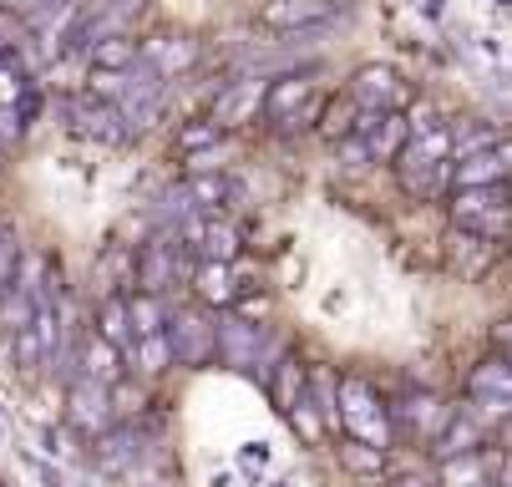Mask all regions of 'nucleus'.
<instances>
[{
  "label": "nucleus",
  "mask_w": 512,
  "mask_h": 487,
  "mask_svg": "<svg viewBox=\"0 0 512 487\" xmlns=\"http://www.w3.org/2000/svg\"><path fill=\"white\" fill-rule=\"evenodd\" d=\"M193 249L173 234V229H163V234H153L148 244H137V254H132V290H148V295H163V290H173L178 280H193V259H188Z\"/></svg>",
  "instance_id": "f257e3e1"
},
{
  "label": "nucleus",
  "mask_w": 512,
  "mask_h": 487,
  "mask_svg": "<svg viewBox=\"0 0 512 487\" xmlns=\"http://www.w3.org/2000/svg\"><path fill=\"white\" fill-rule=\"evenodd\" d=\"M168 345H173V361L178 366L203 371L218 356V315H208L203 305L168 310Z\"/></svg>",
  "instance_id": "f03ea898"
},
{
  "label": "nucleus",
  "mask_w": 512,
  "mask_h": 487,
  "mask_svg": "<svg viewBox=\"0 0 512 487\" xmlns=\"http://www.w3.org/2000/svg\"><path fill=\"white\" fill-rule=\"evenodd\" d=\"M274 356H279V345L264 340V325H249L239 315H218V361H224V366L264 371L269 376V361Z\"/></svg>",
  "instance_id": "7ed1b4c3"
},
{
  "label": "nucleus",
  "mask_w": 512,
  "mask_h": 487,
  "mask_svg": "<svg viewBox=\"0 0 512 487\" xmlns=\"http://www.w3.org/2000/svg\"><path fill=\"white\" fill-rule=\"evenodd\" d=\"M61 112H66V122L77 127L82 137H92V143H102V148H127L132 143V122H127V112L117 102L82 97V102H66Z\"/></svg>",
  "instance_id": "20e7f679"
},
{
  "label": "nucleus",
  "mask_w": 512,
  "mask_h": 487,
  "mask_svg": "<svg viewBox=\"0 0 512 487\" xmlns=\"http://www.w3.org/2000/svg\"><path fill=\"white\" fill-rule=\"evenodd\" d=\"M112 416H117L112 386H102V381H92V376H71V381H66V422L77 427L82 437L107 432Z\"/></svg>",
  "instance_id": "39448f33"
},
{
  "label": "nucleus",
  "mask_w": 512,
  "mask_h": 487,
  "mask_svg": "<svg viewBox=\"0 0 512 487\" xmlns=\"http://www.w3.org/2000/svg\"><path fill=\"white\" fill-rule=\"evenodd\" d=\"M264 87H269V77H239L229 87H218V97L208 107V117L218 122V132H234V127L259 122L264 117Z\"/></svg>",
  "instance_id": "423d86ee"
},
{
  "label": "nucleus",
  "mask_w": 512,
  "mask_h": 487,
  "mask_svg": "<svg viewBox=\"0 0 512 487\" xmlns=\"http://www.w3.org/2000/svg\"><path fill=\"white\" fill-rule=\"evenodd\" d=\"M137 61H148L158 77H183V72H193V66L203 61V41H193V36H183V31H158V36H142L137 41Z\"/></svg>",
  "instance_id": "0eeeda50"
},
{
  "label": "nucleus",
  "mask_w": 512,
  "mask_h": 487,
  "mask_svg": "<svg viewBox=\"0 0 512 487\" xmlns=\"http://www.w3.org/2000/svg\"><path fill=\"white\" fill-rule=\"evenodd\" d=\"M340 11V0H264L254 11V21L274 36H289V31H305V26H330Z\"/></svg>",
  "instance_id": "6e6552de"
},
{
  "label": "nucleus",
  "mask_w": 512,
  "mask_h": 487,
  "mask_svg": "<svg viewBox=\"0 0 512 487\" xmlns=\"http://www.w3.org/2000/svg\"><path fill=\"white\" fill-rule=\"evenodd\" d=\"M502 249L507 244H497V239L457 224L452 239H447V264H452V274H462V285H477V280H487V274H492V264L502 259Z\"/></svg>",
  "instance_id": "1a4fd4ad"
},
{
  "label": "nucleus",
  "mask_w": 512,
  "mask_h": 487,
  "mask_svg": "<svg viewBox=\"0 0 512 487\" xmlns=\"http://www.w3.org/2000/svg\"><path fill=\"white\" fill-rule=\"evenodd\" d=\"M92 442H97V447H92V467L107 472V477H127V472H137L142 452H148V442H142V427H137V422H127V427H107V432H97Z\"/></svg>",
  "instance_id": "9d476101"
},
{
  "label": "nucleus",
  "mask_w": 512,
  "mask_h": 487,
  "mask_svg": "<svg viewBox=\"0 0 512 487\" xmlns=\"http://www.w3.org/2000/svg\"><path fill=\"white\" fill-rule=\"evenodd\" d=\"M310 97H315V66H295V72H284V77H269V87H264V117L274 127H284Z\"/></svg>",
  "instance_id": "9b49d317"
},
{
  "label": "nucleus",
  "mask_w": 512,
  "mask_h": 487,
  "mask_svg": "<svg viewBox=\"0 0 512 487\" xmlns=\"http://www.w3.org/2000/svg\"><path fill=\"white\" fill-rule=\"evenodd\" d=\"M350 97L365 112H396V102L406 97V87H401V77L391 72V66L371 61V66H360V72L350 77Z\"/></svg>",
  "instance_id": "f8f14e48"
},
{
  "label": "nucleus",
  "mask_w": 512,
  "mask_h": 487,
  "mask_svg": "<svg viewBox=\"0 0 512 487\" xmlns=\"http://www.w3.org/2000/svg\"><path fill=\"white\" fill-rule=\"evenodd\" d=\"M97 335H107L117 351L132 361V351H137V330H132V315H127V295H102L97 300Z\"/></svg>",
  "instance_id": "ddd939ff"
},
{
  "label": "nucleus",
  "mask_w": 512,
  "mask_h": 487,
  "mask_svg": "<svg viewBox=\"0 0 512 487\" xmlns=\"http://www.w3.org/2000/svg\"><path fill=\"white\" fill-rule=\"evenodd\" d=\"M122 351L107 340V335H92V340H82V376H92V381H102V386H117V376H122Z\"/></svg>",
  "instance_id": "4468645a"
},
{
  "label": "nucleus",
  "mask_w": 512,
  "mask_h": 487,
  "mask_svg": "<svg viewBox=\"0 0 512 487\" xmlns=\"http://www.w3.org/2000/svg\"><path fill=\"white\" fill-rule=\"evenodd\" d=\"M193 285H198V300H208V305H234L239 300V285H234L229 264H218V259H198Z\"/></svg>",
  "instance_id": "2eb2a0df"
},
{
  "label": "nucleus",
  "mask_w": 512,
  "mask_h": 487,
  "mask_svg": "<svg viewBox=\"0 0 512 487\" xmlns=\"http://www.w3.org/2000/svg\"><path fill=\"white\" fill-rule=\"evenodd\" d=\"M305 376H310V371H305L295 356H279V366H269V376H264V381H269V396H274V406H279V411H289V406H295V401L305 396Z\"/></svg>",
  "instance_id": "dca6fc26"
},
{
  "label": "nucleus",
  "mask_w": 512,
  "mask_h": 487,
  "mask_svg": "<svg viewBox=\"0 0 512 487\" xmlns=\"http://www.w3.org/2000/svg\"><path fill=\"white\" fill-rule=\"evenodd\" d=\"M482 442V422L477 416H452V427L436 437V462H457V457H472Z\"/></svg>",
  "instance_id": "f3484780"
},
{
  "label": "nucleus",
  "mask_w": 512,
  "mask_h": 487,
  "mask_svg": "<svg viewBox=\"0 0 512 487\" xmlns=\"http://www.w3.org/2000/svg\"><path fill=\"white\" fill-rule=\"evenodd\" d=\"M467 391L477 401H507L512 406V361H482L472 376H467Z\"/></svg>",
  "instance_id": "a211bd4d"
},
{
  "label": "nucleus",
  "mask_w": 512,
  "mask_h": 487,
  "mask_svg": "<svg viewBox=\"0 0 512 487\" xmlns=\"http://www.w3.org/2000/svg\"><path fill=\"white\" fill-rule=\"evenodd\" d=\"M452 183H457V188H487V183H507V178H502V163H497V148H487V153H472V158H457V163H452Z\"/></svg>",
  "instance_id": "6ab92c4d"
},
{
  "label": "nucleus",
  "mask_w": 512,
  "mask_h": 487,
  "mask_svg": "<svg viewBox=\"0 0 512 487\" xmlns=\"http://www.w3.org/2000/svg\"><path fill=\"white\" fill-rule=\"evenodd\" d=\"M188 198H193V208H203V214H218L229 198H234V183L224 178V173H188Z\"/></svg>",
  "instance_id": "aec40b11"
},
{
  "label": "nucleus",
  "mask_w": 512,
  "mask_h": 487,
  "mask_svg": "<svg viewBox=\"0 0 512 487\" xmlns=\"http://www.w3.org/2000/svg\"><path fill=\"white\" fill-rule=\"evenodd\" d=\"M127 315H132L137 340H142V335H158V330H168V305H163V295L132 290V295H127Z\"/></svg>",
  "instance_id": "412c9836"
},
{
  "label": "nucleus",
  "mask_w": 512,
  "mask_h": 487,
  "mask_svg": "<svg viewBox=\"0 0 512 487\" xmlns=\"http://www.w3.org/2000/svg\"><path fill=\"white\" fill-rule=\"evenodd\" d=\"M87 61H92V66H107V72H127V66L137 61V36H127V31L102 36V41L87 46Z\"/></svg>",
  "instance_id": "4be33fe9"
},
{
  "label": "nucleus",
  "mask_w": 512,
  "mask_h": 487,
  "mask_svg": "<svg viewBox=\"0 0 512 487\" xmlns=\"http://www.w3.org/2000/svg\"><path fill=\"white\" fill-rule=\"evenodd\" d=\"M305 391H310L305 401L325 416V427H340V381H335L325 366H315V371L305 376Z\"/></svg>",
  "instance_id": "5701e85b"
},
{
  "label": "nucleus",
  "mask_w": 512,
  "mask_h": 487,
  "mask_svg": "<svg viewBox=\"0 0 512 487\" xmlns=\"http://www.w3.org/2000/svg\"><path fill=\"white\" fill-rule=\"evenodd\" d=\"M360 112H365V107H360L355 97H335V102H325V112H320V122H315V127H320V137H330V143H340L345 132H355Z\"/></svg>",
  "instance_id": "b1692460"
},
{
  "label": "nucleus",
  "mask_w": 512,
  "mask_h": 487,
  "mask_svg": "<svg viewBox=\"0 0 512 487\" xmlns=\"http://www.w3.org/2000/svg\"><path fill=\"white\" fill-rule=\"evenodd\" d=\"M193 254L198 259H218V264H229L234 254H239V234L229 229V224H203V234H198V244H193Z\"/></svg>",
  "instance_id": "393cba45"
},
{
  "label": "nucleus",
  "mask_w": 512,
  "mask_h": 487,
  "mask_svg": "<svg viewBox=\"0 0 512 487\" xmlns=\"http://www.w3.org/2000/svg\"><path fill=\"white\" fill-rule=\"evenodd\" d=\"M132 366H137V371H148V376L168 371V366H173L168 330H158V335H142V340H137V351H132Z\"/></svg>",
  "instance_id": "a878e982"
},
{
  "label": "nucleus",
  "mask_w": 512,
  "mask_h": 487,
  "mask_svg": "<svg viewBox=\"0 0 512 487\" xmlns=\"http://www.w3.org/2000/svg\"><path fill=\"white\" fill-rule=\"evenodd\" d=\"M218 137H224V132H218V122H213V117H188V122L178 127V137H173V148L188 158V153H203V148H213Z\"/></svg>",
  "instance_id": "bb28decb"
},
{
  "label": "nucleus",
  "mask_w": 512,
  "mask_h": 487,
  "mask_svg": "<svg viewBox=\"0 0 512 487\" xmlns=\"http://www.w3.org/2000/svg\"><path fill=\"white\" fill-rule=\"evenodd\" d=\"M340 462L350 472H381L386 467V447L365 442V437H350V442H340Z\"/></svg>",
  "instance_id": "cd10ccee"
},
{
  "label": "nucleus",
  "mask_w": 512,
  "mask_h": 487,
  "mask_svg": "<svg viewBox=\"0 0 512 487\" xmlns=\"http://www.w3.org/2000/svg\"><path fill=\"white\" fill-rule=\"evenodd\" d=\"M497 143H502V132H497V127H477V122H472V127H462V122L452 127V153H457V158L487 153V148H497Z\"/></svg>",
  "instance_id": "c85d7f7f"
},
{
  "label": "nucleus",
  "mask_w": 512,
  "mask_h": 487,
  "mask_svg": "<svg viewBox=\"0 0 512 487\" xmlns=\"http://www.w3.org/2000/svg\"><path fill=\"white\" fill-rule=\"evenodd\" d=\"M87 97H97V102H122V97H127V72H107V66H92Z\"/></svg>",
  "instance_id": "c756f323"
},
{
  "label": "nucleus",
  "mask_w": 512,
  "mask_h": 487,
  "mask_svg": "<svg viewBox=\"0 0 512 487\" xmlns=\"http://www.w3.org/2000/svg\"><path fill=\"white\" fill-rule=\"evenodd\" d=\"M335 163H340V168H350V173H360V168H371L376 158H371V143H365L360 132H345L340 143H335Z\"/></svg>",
  "instance_id": "7c9ffc66"
},
{
  "label": "nucleus",
  "mask_w": 512,
  "mask_h": 487,
  "mask_svg": "<svg viewBox=\"0 0 512 487\" xmlns=\"http://www.w3.org/2000/svg\"><path fill=\"white\" fill-rule=\"evenodd\" d=\"M289 422H295V427L305 432V442H320V437H325V416H320V411H310V401H305V396H300L295 406H289Z\"/></svg>",
  "instance_id": "2f4dec72"
},
{
  "label": "nucleus",
  "mask_w": 512,
  "mask_h": 487,
  "mask_svg": "<svg viewBox=\"0 0 512 487\" xmlns=\"http://www.w3.org/2000/svg\"><path fill=\"white\" fill-rule=\"evenodd\" d=\"M224 158H229V148H203V153H188L183 158V173H224Z\"/></svg>",
  "instance_id": "473e14b6"
},
{
  "label": "nucleus",
  "mask_w": 512,
  "mask_h": 487,
  "mask_svg": "<svg viewBox=\"0 0 512 487\" xmlns=\"http://www.w3.org/2000/svg\"><path fill=\"white\" fill-rule=\"evenodd\" d=\"M21 132H26V117L16 107H0V143H16Z\"/></svg>",
  "instance_id": "72a5a7b5"
},
{
  "label": "nucleus",
  "mask_w": 512,
  "mask_h": 487,
  "mask_svg": "<svg viewBox=\"0 0 512 487\" xmlns=\"http://www.w3.org/2000/svg\"><path fill=\"white\" fill-rule=\"evenodd\" d=\"M112 406L132 416V411H142V406H148V396H142V391H127V386H112Z\"/></svg>",
  "instance_id": "f704fd0d"
},
{
  "label": "nucleus",
  "mask_w": 512,
  "mask_h": 487,
  "mask_svg": "<svg viewBox=\"0 0 512 487\" xmlns=\"http://www.w3.org/2000/svg\"><path fill=\"white\" fill-rule=\"evenodd\" d=\"M46 6H51V0H0V11H6V16H36Z\"/></svg>",
  "instance_id": "c9c22d12"
},
{
  "label": "nucleus",
  "mask_w": 512,
  "mask_h": 487,
  "mask_svg": "<svg viewBox=\"0 0 512 487\" xmlns=\"http://www.w3.org/2000/svg\"><path fill=\"white\" fill-rule=\"evenodd\" d=\"M26 462H31V472L41 477V487H66V482H61V472H56V467H46L41 457H26Z\"/></svg>",
  "instance_id": "e433bc0d"
},
{
  "label": "nucleus",
  "mask_w": 512,
  "mask_h": 487,
  "mask_svg": "<svg viewBox=\"0 0 512 487\" xmlns=\"http://www.w3.org/2000/svg\"><path fill=\"white\" fill-rule=\"evenodd\" d=\"M497 345H502V361H512V320L497 330Z\"/></svg>",
  "instance_id": "4c0bfd02"
},
{
  "label": "nucleus",
  "mask_w": 512,
  "mask_h": 487,
  "mask_svg": "<svg viewBox=\"0 0 512 487\" xmlns=\"http://www.w3.org/2000/svg\"><path fill=\"white\" fill-rule=\"evenodd\" d=\"M391 487H431V482H426V477H396Z\"/></svg>",
  "instance_id": "58836bf2"
},
{
  "label": "nucleus",
  "mask_w": 512,
  "mask_h": 487,
  "mask_svg": "<svg viewBox=\"0 0 512 487\" xmlns=\"http://www.w3.org/2000/svg\"><path fill=\"white\" fill-rule=\"evenodd\" d=\"M502 487H512V457L502 462Z\"/></svg>",
  "instance_id": "ea45409f"
},
{
  "label": "nucleus",
  "mask_w": 512,
  "mask_h": 487,
  "mask_svg": "<svg viewBox=\"0 0 512 487\" xmlns=\"http://www.w3.org/2000/svg\"><path fill=\"white\" fill-rule=\"evenodd\" d=\"M0 437H6V427H0Z\"/></svg>",
  "instance_id": "a19ab883"
},
{
  "label": "nucleus",
  "mask_w": 512,
  "mask_h": 487,
  "mask_svg": "<svg viewBox=\"0 0 512 487\" xmlns=\"http://www.w3.org/2000/svg\"><path fill=\"white\" fill-rule=\"evenodd\" d=\"M507 254H512V244H507Z\"/></svg>",
  "instance_id": "79ce46f5"
},
{
  "label": "nucleus",
  "mask_w": 512,
  "mask_h": 487,
  "mask_svg": "<svg viewBox=\"0 0 512 487\" xmlns=\"http://www.w3.org/2000/svg\"><path fill=\"white\" fill-rule=\"evenodd\" d=\"M0 148H6V143H0Z\"/></svg>",
  "instance_id": "37998d69"
},
{
  "label": "nucleus",
  "mask_w": 512,
  "mask_h": 487,
  "mask_svg": "<svg viewBox=\"0 0 512 487\" xmlns=\"http://www.w3.org/2000/svg\"><path fill=\"white\" fill-rule=\"evenodd\" d=\"M0 487H6V482H0Z\"/></svg>",
  "instance_id": "c03bdc74"
}]
</instances>
